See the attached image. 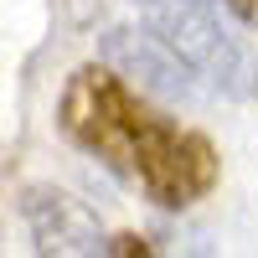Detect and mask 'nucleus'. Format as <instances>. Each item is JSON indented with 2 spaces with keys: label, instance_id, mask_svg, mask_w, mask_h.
I'll return each instance as SVG.
<instances>
[{
  "label": "nucleus",
  "instance_id": "1",
  "mask_svg": "<svg viewBox=\"0 0 258 258\" xmlns=\"http://www.w3.org/2000/svg\"><path fill=\"white\" fill-rule=\"evenodd\" d=\"M150 103L145 93H135L129 83L109 68V62H88L68 78L62 88V103H57V124L78 150H88L93 160H103L114 176L129 181V155L150 124Z\"/></svg>",
  "mask_w": 258,
  "mask_h": 258
},
{
  "label": "nucleus",
  "instance_id": "2",
  "mask_svg": "<svg viewBox=\"0 0 258 258\" xmlns=\"http://www.w3.org/2000/svg\"><path fill=\"white\" fill-rule=\"evenodd\" d=\"M145 26L160 31L212 93L232 103H248L258 93V57L243 36L222 26L217 11L191 6V0H145Z\"/></svg>",
  "mask_w": 258,
  "mask_h": 258
},
{
  "label": "nucleus",
  "instance_id": "3",
  "mask_svg": "<svg viewBox=\"0 0 258 258\" xmlns=\"http://www.w3.org/2000/svg\"><path fill=\"white\" fill-rule=\"evenodd\" d=\"M129 181L155 207L181 212V207L202 202L207 191L217 186V150H212V140L197 135V129H181L165 114H150L135 155H129Z\"/></svg>",
  "mask_w": 258,
  "mask_h": 258
},
{
  "label": "nucleus",
  "instance_id": "4",
  "mask_svg": "<svg viewBox=\"0 0 258 258\" xmlns=\"http://www.w3.org/2000/svg\"><path fill=\"white\" fill-rule=\"evenodd\" d=\"M98 62L129 83L135 93L145 98H160V103H191L197 98V73L181 62V52L170 47L160 31L150 26H114L98 36Z\"/></svg>",
  "mask_w": 258,
  "mask_h": 258
},
{
  "label": "nucleus",
  "instance_id": "5",
  "mask_svg": "<svg viewBox=\"0 0 258 258\" xmlns=\"http://www.w3.org/2000/svg\"><path fill=\"white\" fill-rule=\"evenodd\" d=\"M21 217L31 227L36 253H47V258H98L109 248V232H103L98 212L88 202H78L73 191L31 186L21 197Z\"/></svg>",
  "mask_w": 258,
  "mask_h": 258
},
{
  "label": "nucleus",
  "instance_id": "6",
  "mask_svg": "<svg viewBox=\"0 0 258 258\" xmlns=\"http://www.w3.org/2000/svg\"><path fill=\"white\" fill-rule=\"evenodd\" d=\"M103 253H124V258H135V253H150L145 238H135V232H124V238H109V248Z\"/></svg>",
  "mask_w": 258,
  "mask_h": 258
},
{
  "label": "nucleus",
  "instance_id": "7",
  "mask_svg": "<svg viewBox=\"0 0 258 258\" xmlns=\"http://www.w3.org/2000/svg\"><path fill=\"white\" fill-rule=\"evenodd\" d=\"M191 6H207V11H217V16H222V0H191Z\"/></svg>",
  "mask_w": 258,
  "mask_h": 258
}]
</instances>
